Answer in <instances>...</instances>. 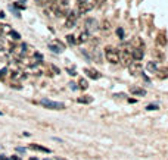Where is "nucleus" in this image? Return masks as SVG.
Here are the masks:
<instances>
[{
	"label": "nucleus",
	"mask_w": 168,
	"mask_h": 160,
	"mask_svg": "<svg viewBox=\"0 0 168 160\" xmlns=\"http://www.w3.org/2000/svg\"><path fill=\"white\" fill-rule=\"evenodd\" d=\"M9 35H11L12 40H15V41H19V40H21V35H19V34L16 32V31H13V30H12L11 32H9Z\"/></svg>",
	"instance_id": "18"
},
{
	"label": "nucleus",
	"mask_w": 168,
	"mask_h": 160,
	"mask_svg": "<svg viewBox=\"0 0 168 160\" xmlns=\"http://www.w3.org/2000/svg\"><path fill=\"white\" fill-rule=\"evenodd\" d=\"M30 160H38V159H35V157H31V159Z\"/></svg>",
	"instance_id": "34"
},
{
	"label": "nucleus",
	"mask_w": 168,
	"mask_h": 160,
	"mask_svg": "<svg viewBox=\"0 0 168 160\" xmlns=\"http://www.w3.org/2000/svg\"><path fill=\"white\" fill-rule=\"evenodd\" d=\"M105 57H106V60L112 65L120 63V53L116 52L114 47H106V50H105Z\"/></svg>",
	"instance_id": "1"
},
{
	"label": "nucleus",
	"mask_w": 168,
	"mask_h": 160,
	"mask_svg": "<svg viewBox=\"0 0 168 160\" xmlns=\"http://www.w3.org/2000/svg\"><path fill=\"white\" fill-rule=\"evenodd\" d=\"M93 101V98L90 96H83V97H80L78 98V103H84V104H87V103H91Z\"/></svg>",
	"instance_id": "15"
},
{
	"label": "nucleus",
	"mask_w": 168,
	"mask_h": 160,
	"mask_svg": "<svg viewBox=\"0 0 168 160\" xmlns=\"http://www.w3.org/2000/svg\"><path fill=\"white\" fill-rule=\"evenodd\" d=\"M2 115H3V113H2V112H0V116H2Z\"/></svg>",
	"instance_id": "37"
},
{
	"label": "nucleus",
	"mask_w": 168,
	"mask_h": 160,
	"mask_svg": "<svg viewBox=\"0 0 168 160\" xmlns=\"http://www.w3.org/2000/svg\"><path fill=\"white\" fill-rule=\"evenodd\" d=\"M67 41H68V43H69L71 46H75V44H77V40H75L74 35H67Z\"/></svg>",
	"instance_id": "21"
},
{
	"label": "nucleus",
	"mask_w": 168,
	"mask_h": 160,
	"mask_svg": "<svg viewBox=\"0 0 168 160\" xmlns=\"http://www.w3.org/2000/svg\"><path fill=\"white\" fill-rule=\"evenodd\" d=\"M86 28H87V32H94V31H97L99 28H100V24L97 22L96 19H93V18H89L86 21Z\"/></svg>",
	"instance_id": "6"
},
{
	"label": "nucleus",
	"mask_w": 168,
	"mask_h": 160,
	"mask_svg": "<svg viewBox=\"0 0 168 160\" xmlns=\"http://www.w3.org/2000/svg\"><path fill=\"white\" fill-rule=\"evenodd\" d=\"M130 93H131V94H134V96H140V97H143V96H146V90L139 88V87H131V88H130Z\"/></svg>",
	"instance_id": "10"
},
{
	"label": "nucleus",
	"mask_w": 168,
	"mask_h": 160,
	"mask_svg": "<svg viewBox=\"0 0 168 160\" xmlns=\"http://www.w3.org/2000/svg\"><path fill=\"white\" fill-rule=\"evenodd\" d=\"M86 74L89 75V78H91V79H99L100 78V74L97 71H94V69H86Z\"/></svg>",
	"instance_id": "12"
},
{
	"label": "nucleus",
	"mask_w": 168,
	"mask_h": 160,
	"mask_svg": "<svg viewBox=\"0 0 168 160\" xmlns=\"http://www.w3.org/2000/svg\"><path fill=\"white\" fill-rule=\"evenodd\" d=\"M156 76H158V78H159V79H164V78H167V76H168V69H164V71H158V75H156Z\"/></svg>",
	"instance_id": "19"
},
{
	"label": "nucleus",
	"mask_w": 168,
	"mask_h": 160,
	"mask_svg": "<svg viewBox=\"0 0 168 160\" xmlns=\"http://www.w3.org/2000/svg\"><path fill=\"white\" fill-rule=\"evenodd\" d=\"M16 150H18L19 153H24V151H25V148H22V147H18V148H16Z\"/></svg>",
	"instance_id": "30"
},
{
	"label": "nucleus",
	"mask_w": 168,
	"mask_h": 160,
	"mask_svg": "<svg viewBox=\"0 0 168 160\" xmlns=\"http://www.w3.org/2000/svg\"><path fill=\"white\" fill-rule=\"evenodd\" d=\"M131 56H133V60L134 62H139L142 60L143 56H145V52H143V47H134L133 52H131Z\"/></svg>",
	"instance_id": "7"
},
{
	"label": "nucleus",
	"mask_w": 168,
	"mask_h": 160,
	"mask_svg": "<svg viewBox=\"0 0 168 160\" xmlns=\"http://www.w3.org/2000/svg\"><path fill=\"white\" fill-rule=\"evenodd\" d=\"M116 35H118V38H124V30L123 28H118V30H116Z\"/></svg>",
	"instance_id": "26"
},
{
	"label": "nucleus",
	"mask_w": 168,
	"mask_h": 160,
	"mask_svg": "<svg viewBox=\"0 0 168 160\" xmlns=\"http://www.w3.org/2000/svg\"><path fill=\"white\" fill-rule=\"evenodd\" d=\"M56 160H65V159H60V157H58V159H56Z\"/></svg>",
	"instance_id": "35"
},
{
	"label": "nucleus",
	"mask_w": 168,
	"mask_h": 160,
	"mask_svg": "<svg viewBox=\"0 0 168 160\" xmlns=\"http://www.w3.org/2000/svg\"><path fill=\"white\" fill-rule=\"evenodd\" d=\"M77 12H69V13H68L67 15V19H65V28H68V30H69V28H74L75 26V24H77Z\"/></svg>",
	"instance_id": "5"
},
{
	"label": "nucleus",
	"mask_w": 168,
	"mask_h": 160,
	"mask_svg": "<svg viewBox=\"0 0 168 160\" xmlns=\"http://www.w3.org/2000/svg\"><path fill=\"white\" fill-rule=\"evenodd\" d=\"M158 106H155V104H149V106H146V110H158Z\"/></svg>",
	"instance_id": "27"
},
{
	"label": "nucleus",
	"mask_w": 168,
	"mask_h": 160,
	"mask_svg": "<svg viewBox=\"0 0 168 160\" xmlns=\"http://www.w3.org/2000/svg\"><path fill=\"white\" fill-rule=\"evenodd\" d=\"M44 160H52V159H44Z\"/></svg>",
	"instance_id": "36"
},
{
	"label": "nucleus",
	"mask_w": 168,
	"mask_h": 160,
	"mask_svg": "<svg viewBox=\"0 0 168 160\" xmlns=\"http://www.w3.org/2000/svg\"><path fill=\"white\" fill-rule=\"evenodd\" d=\"M167 43H168V40H167V37H165V34H159L156 37V44L159 46V47L167 46Z\"/></svg>",
	"instance_id": "11"
},
{
	"label": "nucleus",
	"mask_w": 168,
	"mask_h": 160,
	"mask_svg": "<svg viewBox=\"0 0 168 160\" xmlns=\"http://www.w3.org/2000/svg\"><path fill=\"white\" fill-rule=\"evenodd\" d=\"M69 85H71V88H72V90H75V88H77V87H75V84H74V82H71Z\"/></svg>",
	"instance_id": "32"
},
{
	"label": "nucleus",
	"mask_w": 168,
	"mask_h": 160,
	"mask_svg": "<svg viewBox=\"0 0 168 160\" xmlns=\"http://www.w3.org/2000/svg\"><path fill=\"white\" fill-rule=\"evenodd\" d=\"M6 57H8V52L4 48H0V60H4Z\"/></svg>",
	"instance_id": "22"
},
{
	"label": "nucleus",
	"mask_w": 168,
	"mask_h": 160,
	"mask_svg": "<svg viewBox=\"0 0 168 160\" xmlns=\"http://www.w3.org/2000/svg\"><path fill=\"white\" fill-rule=\"evenodd\" d=\"M12 31V28L9 25H0V34H9Z\"/></svg>",
	"instance_id": "17"
},
{
	"label": "nucleus",
	"mask_w": 168,
	"mask_h": 160,
	"mask_svg": "<svg viewBox=\"0 0 168 160\" xmlns=\"http://www.w3.org/2000/svg\"><path fill=\"white\" fill-rule=\"evenodd\" d=\"M12 160H21V157H18V156H12Z\"/></svg>",
	"instance_id": "31"
},
{
	"label": "nucleus",
	"mask_w": 168,
	"mask_h": 160,
	"mask_svg": "<svg viewBox=\"0 0 168 160\" xmlns=\"http://www.w3.org/2000/svg\"><path fill=\"white\" fill-rule=\"evenodd\" d=\"M90 40V34L87 32H81L78 35V38H77V44H83V43H86V41H89Z\"/></svg>",
	"instance_id": "9"
},
{
	"label": "nucleus",
	"mask_w": 168,
	"mask_h": 160,
	"mask_svg": "<svg viewBox=\"0 0 168 160\" xmlns=\"http://www.w3.org/2000/svg\"><path fill=\"white\" fill-rule=\"evenodd\" d=\"M31 150H35V151H41V153H50V150L43 147V145H38V144H31L30 145Z\"/></svg>",
	"instance_id": "13"
},
{
	"label": "nucleus",
	"mask_w": 168,
	"mask_h": 160,
	"mask_svg": "<svg viewBox=\"0 0 168 160\" xmlns=\"http://www.w3.org/2000/svg\"><path fill=\"white\" fill-rule=\"evenodd\" d=\"M68 72H69V75H72V76H74V75H77V74H75L74 69H68Z\"/></svg>",
	"instance_id": "29"
},
{
	"label": "nucleus",
	"mask_w": 168,
	"mask_h": 160,
	"mask_svg": "<svg viewBox=\"0 0 168 160\" xmlns=\"http://www.w3.org/2000/svg\"><path fill=\"white\" fill-rule=\"evenodd\" d=\"M0 160H9V159H6V156H0Z\"/></svg>",
	"instance_id": "33"
},
{
	"label": "nucleus",
	"mask_w": 168,
	"mask_h": 160,
	"mask_svg": "<svg viewBox=\"0 0 168 160\" xmlns=\"http://www.w3.org/2000/svg\"><path fill=\"white\" fill-rule=\"evenodd\" d=\"M142 69H143V66H142V63H140V62H133V63L128 66V71H130L131 75L142 74Z\"/></svg>",
	"instance_id": "8"
},
{
	"label": "nucleus",
	"mask_w": 168,
	"mask_h": 160,
	"mask_svg": "<svg viewBox=\"0 0 168 160\" xmlns=\"http://www.w3.org/2000/svg\"><path fill=\"white\" fill-rule=\"evenodd\" d=\"M49 48H50V50H52V52H55V53H58V54H59L60 52H62V50H60L59 47H55V46L53 44H49Z\"/></svg>",
	"instance_id": "24"
},
{
	"label": "nucleus",
	"mask_w": 168,
	"mask_h": 160,
	"mask_svg": "<svg viewBox=\"0 0 168 160\" xmlns=\"http://www.w3.org/2000/svg\"><path fill=\"white\" fill-rule=\"evenodd\" d=\"M89 3H90L89 0H77V10H78V13L84 15V13H87L90 9L93 8V4H89Z\"/></svg>",
	"instance_id": "4"
},
{
	"label": "nucleus",
	"mask_w": 168,
	"mask_h": 160,
	"mask_svg": "<svg viewBox=\"0 0 168 160\" xmlns=\"http://www.w3.org/2000/svg\"><path fill=\"white\" fill-rule=\"evenodd\" d=\"M120 62L124 65L125 68H128L134 60H133V56H131V52L130 50H123V53L120 54Z\"/></svg>",
	"instance_id": "3"
},
{
	"label": "nucleus",
	"mask_w": 168,
	"mask_h": 160,
	"mask_svg": "<svg viewBox=\"0 0 168 160\" xmlns=\"http://www.w3.org/2000/svg\"><path fill=\"white\" fill-rule=\"evenodd\" d=\"M100 28L103 31H109L111 30V21H109V19H105L103 22L100 24Z\"/></svg>",
	"instance_id": "14"
},
{
	"label": "nucleus",
	"mask_w": 168,
	"mask_h": 160,
	"mask_svg": "<svg viewBox=\"0 0 168 160\" xmlns=\"http://www.w3.org/2000/svg\"><path fill=\"white\" fill-rule=\"evenodd\" d=\"M6 74H8V68H3V69L0 71V79H3L4 76H6Z\"/></svg>",
	"instance_id": "25"
},
{
	"label": "nucleus",
	"mask_w": 168,
	"mask_h": 160,
	"mask_svg": "<svg viewBox=\"0 0 168 160\" xmlns=\"http://www.w3.org/2000/svg\"><path fill=\"white\" fill-rule=\"evenodd\" d=\"M94 2H96V4H97V6H102V4H103L105 2H106V0H94Z\"/></svg>",
	"instance_id": "28"
},
{
	"label": "nucleus",
	"mask_w": 168,
	"mask_h": 160,
	"mask_svg": "<svg viewBox=\"0 0 168 160\" xmlns=\"http://www.w3.org/2000/svg\"><path fill=\"white\" fill-rule=\"evenodd\" d=\"M147 69L150 72H158V65L156 62H147Z\"/></svg>",
	"instance_id": "16"
},
{
	"label": "nucleus",
	"mask_w": 168,
	"mask_h": 160,
	"mask_svg": "<svg viewBox=\"0 0 168 160\" xmlns=\"http://www.w3.org/2000/svg\"><path fill=\"white\" fill-rule=\"evenodd\" d=\"M40 104H41V106H44L46 109H52V110H62V109H65V104L64 103L52 101V100H49V98H41Z\"/></svg>",
	"instance_id": "2"
},
{
	"label": "nucleus",
	"mask_w": 168,
	"mask_h": 160,
	"mask_svg": "<svg viewBox=\"0 0 168 160\" xmlns=\"http://www.w3.org/2000/svg\"><path fill=\"white\" fill-rule=\"evenodd\" d=\"M133 44H134L136 47H143V41L140 40V38H136V40L133 41Z\"/></svg>",
	"instance_id": "23"
},
{
	"label": "nucleus",
	"mask_w": 168,
	"mask_h": 160,
	"mask_svg": "<svg viewBox=\"0 0 168 160\" xmlns=\"http://www.w3.org/2000/svg\"><path fill=\"white\" fill-rule=\"evenodd\" d=\"M87 87H89V82H87V79L81 78V79H80V88H81V90H87Z\"/></svg>",
	"instance_id": "20"
}]
</instances>
